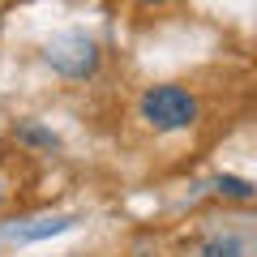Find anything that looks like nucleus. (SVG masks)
<instances>
[{
	"mask_svg": "<svg viewBox=\"0 0 257 257\" xmlns=\"http://www.w3.org/2000/svg\"><path fill=\"white\" fill-rule=\"evenodd\" d=\"M18 138H22V142H35V146L56 150V138H52V133H43V128H35V124H22V128H18Z\"/></svg>",
	"mask_w": 257,
	"mask_h": 257,
	"instance_id": "nucleus-4",
	"label": "nucleus"
},
{
	"mask_svg": "<svg viewBox=\"0 0 257 257\" xmlns=\"http://www.w3.org/2000/svg\"><path fill=\"white\" fill-rule=\"evenodd\" d=\"M142 5H163V0H142Z\"/></svg>",
	"mask_w": 257,
	"mask_h": 257,
	"instance_id": "nucleus-6",
	"label": "nucleus"
},
{
	"mask_svg": "<svg viewBox=\"0 0 257 257\" xmlns=\"http://www.w3.org/2000/svg\"><path fill=\"white\" fill-rule=\"evenodd\" d=\"M206 257H240V244H236V240H223V244H210V248H206Z\"/></svg>",
	"mask_w": 257,
	"mask_h": 257,
	"instance_id": "nucleus-5",
	"label": "nucleus"
},
{
	"mask_svg": "<svg viewBox=\"0 0 257 257\" xmlns=\"http://www.w3.org/2000/svg\"><path fill=\"white\" fill-rule=\"evenodd\" d=\"M47 60L56 69H64V73H90L94 69V47L82 35H60V39L47 43Z\"/></svg>",
	"mask_w": 257,
	"mask_h": 257,
	"instance_id": "nucleus-2",
	"label": "nucleus"
},
{
	"mask_svg": "<svg viewBox=\"0 0 257 257\" xmlns=\"http://www.w3.org/2000/svg\"><path fill=\"white\" fill-rule=\"evenodd\" d=\"M142 116L155 128H163V133L167 128H184L197 120V99L189 90H180V86H150L142 94Z\"/></svg>",
	"mask_w": 257,
	"mask_h": 257,
	"instance_id": "nucleus-1",
	"label": "nucleus"
},
{
	"mask_svg": "<svg viewBox=\"0 0 257 257\" xmlns=\"http://www.w3.org/2000/svg\"><path fill=\"white\" fill-rule=\"evenodd\" d=\"M214 189L227 193V197H253V184L236 180V176H219V180H214Z\"/></svg>",
	"mask_w": 257,
	"mask_h": 257,
	"instance_id": "nucleus-3",
	"label": "nucleus"
},
{
	"mask_svg": "<svg viewBox=\"0 0 257 257\" xmlns=\"http://www.w3.org/2000/svg\"><path fill=\"white\" fill-rule=\"evenodd\" d=\"M0 202H5V184H0Z\"/></svg>",
	"mask_w": 257,
	"mask_h": 257,
	"instance_id": "nucleus-7",
	"label": "nucleus"
}]
</instances>
